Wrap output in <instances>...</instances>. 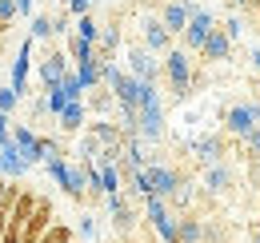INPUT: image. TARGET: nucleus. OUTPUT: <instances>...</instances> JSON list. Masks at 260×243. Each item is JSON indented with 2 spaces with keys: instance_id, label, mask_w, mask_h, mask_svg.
<instances>
[{
  "instance_id": "obj_2",
  "label": "nucleus",
  "mask_w": 260,
  "mask_h": 243,
  "mask_svg": "<svg viewBox=\"0 0 260 243\" xmlns=\"http://www.w3.org/2000/svg\"><path fill=\"white\" fill-rule=\"evenodd\" d=\"M40 243H72V231H68L64 223H52V227H48V235H44Z\"/></svg>"
},
{
  "instance_id": "obj_1",
  "label": "nucleus",
  "mask_w": 260,
  "mask_h": 243,
  "mask_svg": "<svg viewBox=\"0 0 260 243\" xmlns=\"http://www.w3.org/2000/svg\"><path fill=\"white\" fill-rule=\"evenodd\" d=\"M36 204H40V199H36L32 191H20V199H16V208H12V219H8V223H12V227H20V231H24V223H28V219H32V212H36Z\"/></svg>"
},
{
  "instance_id": "obj_3",
  "label": "nucleus",
  "mask_w": 260,
  "mask_h": 243,
  "mask_svg": "<svg viewBox=\"0 0 260 243\" xmlns=\"http://www.w3.org/2000/svg\"><path fill=\"white\" fill-rule=\"evenodd\" d=\"M240 4H248V8H260V0H240Z\"/></svg>"
},
{
  "instance_id": "obj_5",
  "label": "nucleus",
  "mask_w": 260,
  "mask_h": 243,
  "mask_svg": "<svg viewBox=\"0 0 260 243\" xmlns=\"http://www.w3.org/2000/svg\"><path fill=\"white\" fill-rule=\"evenodd\" d=\"M256 12H260V8H256Z\"/></svg>"
},
{
  "instance_id": "obj_4",
  "label": "nucleus",
  "mask_w": 260,
  "mask_h": 243,
  "mask_svg": "<svg viewBox=\"0 0 260 243\" xmlns=\"http://www.w3.org/2000/svg\"><path fill=\"white\" fill-rule=\"evenodd\" d=\"M228 4H236V0H228Z\"/></svg>"
}]
</instances>
